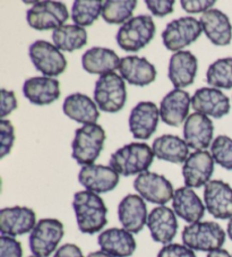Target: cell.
I'll list each match as a JSON object with an SVG mask.
<instances>
[{"instance_id": "obj_1", "label": "cell", "mask_w": 232, "mask_h": 257, "mask_svg": "<svg viewBox=\"0 0 232 257\" xmlns=\"http://www.w3.org/2000/svg\"><path fill=\"white\" fill-rule=\"evenodd\" d=\"M73 209L79 231L94 234L103 229L108 219V209L99 194L90 190H81L74 195Z\"/></svg>"}, {"instance_id": "obj_2", "label": "cell", "mask_w": 232, "mask_h": 257, "mask_svg": "<svg viewBox=\"0 0 232 257\" xmlns=\"http://www.w3.org/2000/svg\"><path fill=\"white\" fill-rule=\"evenodd\" d=\"M154 152L146 143H131L123 146L110 157V167L124 177L141 175L147 171L154 160Z\"/></svg>"}, {"instance_id": "obj_3", "label": "cell", "mask_w": 232, "mask_h": 257, "mask_svg": "<svg viewBox=\"0 0 232 257\" xmlns=\"http://www.w3.org/2000/svg\"><path fill=\"white\" fill-rule=\"evenodd\" d=\"M105 132L97 123H87L76 130L71 142V157L81 166L94 165L103 149Z\"/></svg>"}, {"instance_id": "obj_4", "label": "cell", "mask_w": 232, "mask_h": 257, "mask_svg": "<svg viewBox=\"0 0 232 257\" xmlns=\"http://www.w3.org/2000/svg\"><path fill=\"white\" fill-rule=\"evenodd\" d=\"M225 231L213 221H198L186 225L182 230L181 238L184 245L197 251H213L224 245Z\"/></svg>"}, {"instance_id": "obj_5", "label": "cell", "mask_w": 232, "mask_h": 257, "mask_svg": "<svg viewBox=\"0 0 232 257\" xmlns=\"http://www.w3.org/2000/svg\"><path fill=\"white\" fill-rule=\"evenodd\" d=\"M155 31L157 29L152 16L138 15L120 26L115 40L123 50L137 52L153 40Z\"/></svg>"}, {"instance_id": "obj_6", "label": "cell", "mask_w": 232, "mask_h": 257, "mask_svg": "<svg viewBox=\"0 0 232 257\" xmlns=\"http://www.w3.org/2000/svg\"><path fill=\"white\" fill-rule=\"evenodd\" d=\"M94 100L102 111L109 113L120 111L127 101L125 79L115 73L102 75L95 83Z\"/></svg>"}, {"instance_id": "obj_7", "label": "cell", "mask_w": 232, "mask_h": 257, "mask_svg": "<svg viewBox=\"0 0 232 257\" xmlns=\"http://www.w3.org/2000/svg\"><path fill=\"white\" fill-rule=\"evenodd\" d=\"M64 234V224L59 220L41 219L30 233V249L35 256L49 257L57 250Z\"/></svg>"}, {"instance_id": "obj_8", "label": "cell", "mask_w": 232, "mask_h": 257, "mask_svg": "<svg viewBox=\"0 0 232 257\" xmlns=\"http://www.w3.org/2000/svg\"><path fill=\"white\" fill-rule=\"evenodd\" d=\"M203 32L200 22L195 17L185 16L173 20L167 25L162 32L164 47L170 51H182V49L190 46Z\"/></svg>"}, {"instance_id": "obj_9", "label": "cell", "mask_w": 232, "mask_h": 257, "mask_svg": "<svg viewBox=\"0 0 232 257\" xmlns=\"http://www.w3.org/2000/svg\"><path fill=\"white\" fill-rule=\"evenodd\" d=\"M29 56L34 67L47 77L59 76L67 68L64 54L55 44L43 40H38L31 44Z\"/></svg>"}, {"instance_id": "obj_10", "label": "cell", "mask_w": 232, "mask_h": 257, "mask_svg": "<svg viewBox=\"0 0 232 257\" xmlns=\"http://www.w3.org/2000/svg\"><path fill=\"white\" fill-rule=\"evenodd\" d=\"M69 14L65 4L60 2L35 3L26 13V21L31 28L47 31L60 28L68 20Z\"/></svg>"}, {"instance_id": "obj_11", "label": "cell", "mask_w": 232, "mask_h": 257, "mask_svg": "<svg viewBox=\"0 0 232 257\" xmlns=\"http://www.w3.org/2000/svg\"><path fill=\"white\" fill-rule=\"evenodd\" d=\"M134 188L145 201L160 206L166 205L175 195L173 186L166 177L151 171L138 175L134 180Z\"/></svg>"}, {"instance_id": "obj_12", "label": "cell", "mask_w": 232, "mask_h": 257, "mask_svg": "<svg viewBox=\"0 0 232 257\" xmlns=\"http://www.w3.org/2000/svg\"><path fill=\"white\" fill-rule=\"evenodd\" d=\"M214 159L208 151H195L182 167L186 187L200 188L211 181L214 172Z\"/></svg>"}, {"instance_id": "obj_13", "label": "cell", "mask_w": 232, "mask_h": 257, "mask_svg": "<svg viewBox=\"0 0 232 257\" xmlns=\"http://www.w3.org/2000/svg\"><path fill=\"white\" fill-rule=\"evenodd\" d=\"M204 204L215 219L232 218V187L223 180H211L204 187Z\"/></svg>"}, {"instance_id": "obj_14", "label": "cell", "mask_w": 232, "mask_h": 257, "mask_svg": "<svg viewBox=\"0 0 232 257\" xmlns=\"http://www.w3.org/2000/svg\"><path fill=\"white\" fill-rule=\"evenodd\" d=\"M37 214L26 206L5 207L0 211V231L2 236L16 237L32 232L37 225Z\"/></svg>"}, {"instance_id": "obj_15", "label": "cell", "mask_w": 232, "mask_h": 257, "mask_svg": "<svg viewBox=\"0 0 232 257\" xmlns=\"http://www.w3.org/2000/svg\"><path fill=\"white\" fill-rule=\"evenodd\" d=\"M160 109L151 101H143L133 108L129 114V131L134 139L149 140L158 128Z\"/></svg>"}, {"instance_id": "obj_16", "label": "cell", "mask_w": 232, "mask_h": 257, "mask_svg": "<svg viewBox=\"0 0 232 257\" xmlns=\"http://www.w3.org/2000/svg\"><path fill=\"white\" fill-rule=\"evenodd\" d=\"M191 107L196 112L220 119L230 112V100L224 93L214 87L198 88L191 97Z\"/></svg>"}, {"instance_id": "obj_17", "label": "cell", "mask_w": 232, "mask_h": 257, "mask_svg": "<svg viewBox=\"0 0 232 257\" xmlns=\"http://www.w3.org/2000/svg\"><path fill=\"white\" fill-rule=\"evenodd\" d=\"M78 181L86 190L95 194L109 193L119 184V174L111 167L90 165L82 167Z\"/></svg>"}, {"instance_id": "obj_18", "label": "cell", "mask_w": 232, "mask_h": 257, "mask_svg": "<svg viewBox=\"0 0 232 257\" xmlns=\"http://www.w3.org/2000/svg\"><path fill=\"white\" fill-rule=\"evenodd\" d=\"M147 206L140 195L129 194L118 205V219L123 228L132 233H140L147 224Z\"/></svg>"}, {"instance_id": "obj_19", "label": "cell", "mask_w": 232, "mask_h": 257, "mask_svg": "<svg viewBox=\"0 0 232 257\" xmlns=\"http://www.w3.org/2000/svg\"><path fill=\"white\" fill-rule=\"evenodd\" d=\"M147 228L154 241L162 245H169L176 237L178 221L175 211L166 205L154 207L147 218Z\"/></svg>"}, {"instance_id": "obj_20", "label": "cell", "mask_w": 232, "mask_h": 257, "mask_svg": "<svg viewBox=\"0 0 232 257\" xmlns=\"http://www.w3.org/2000/svg\"><path fill=\"white\" fill-rule=\"evenodd\" d=\"M190 103L191 99L188 92L175 88L162 99L160 104V117L169 126H180L189 117Z\"/></svg>"}, {"instance_id": "obj_21", "label": "cell", "mask_w": 232, "mask_h": 257, "mask_svg": "<svg viewBox=\"0 0 232 257\" xmlns=\"http://www.w3.org/2000/svg\"><path fill=\"white\" fill-rule=\"evenodd\" d=\"M213 122L203 113H191L185 121L184 140L190 149L196 151L206 150L213 143Z\"/></svg>"}, {"instance_id": "obj_22", "label": "cell", "mask_w": 232, "mask_h": 257, "mask_svg": "<svg viewBox=\"0 0 232 257\" xmlns=\"http://www.w3.org/2000/svg\"><path fill=\"white\" fill-rule=\"evenodd\" d=\"M119 73L125 81L135 86H146L157 78V69L146 58L127 56L120 60Z\"/></svg>"}, {"instance_id": "obj_23", "label": "cell", "mask_w": 232, "mask_h": 257, "mask_svg": "<svg viewBox=\"0 0 232 257\" xmlns=\"http://www.w3.org/2000/svg\"><path fill=\"white\" fill-rule=\"evenodd\" d=\"M198 61L190 51H178L171 56L168 76L176 88L182 90L194 83Z\"/></svg>"}, {"instance_id": "obj_24", "label": "cell", "mask_w": 232, "mask_h": 257, "mask_svg": "<svg viewBox=\"0 0 232 257\" xmlns=\"http://www.w3.org/2000/svg\"><path fill=\"white\" fill-rule=\"evenodd\" d=\"M97 243L102 251L113 257H129L136 250V240L133 233L124 228H110L97 237Z\"/></svg>"}, {"instance_id": "obj_25", "label": "cell", "mask_w": 232, "mask_h": 257, "mask_svg": "<svg viewBox=\"0 0 232 257\" xmlns=\"http://www.w3.org/2000/svg\"><path fill=\"white\" fill-rule=\"evenodd\" d=\"M24 96L35 105H49L60 96V83L56 78L31 77L24 82Z\"/></svg>"}, {"instance_id": "obj_26", "label": "cell", "mask_w": 232, "mask_h": 257, "mask_svg": "<svg viewBox=\"0 0 232 257\" xmlns=\"http://www.w3.org/2000/svg\"><path fill=\"white\" fill-rule=\"evenodd\" d=\"M200 25L206 38L214 46L224 47L232 40V25L229 17L218 10H209L200 16Z\"/></svg>"}, {"instance_id": "obj_27", "label": "cell", "mask_w": 232, "mask_h": 257, "mask_svg": "<svg viewBox=\"0 0 232 257\" xmlns=\"http://www.w3.org/2000/svg\"><path fill=\"white\" fill-rule=\"evenodd\" d=\"M172 209L176 215L190 224L198 222L203 219L206 207L193 188L185 186L175 190L172 198Z\"/></svg>"}, {"instance_id": "obj_28", "label": "cell", "mask_w": 232, "mask_h": 257, "mask_svg": "<svg viewBox=\"0 0 232 257\" xmlns=\"http://www.w3.org/2000/svg\"><path fill=\"white\" fill-rule=\"evenodd\" d=\"M62 111L74 121L84 123H96L100 118L97 105L90 96L82 93H74L68 95L62 104Z\"/></svg>"}, {"instance_id": "obj_29", "label": "cell", "mask_w": 232, "mask_h": 257, "mask_svg": "<svg viewBox=\"0 0 232 257\" xmlns=\"http://www.w3.org/2000/svg\"><path fill=\"white\" fill-rule=\"evenodd\" d=\"M120 60L118 55L111 49L94 47L88 49L82 56V66L85 72L102 76L119 69Z\"/></svg>"}, {"instance_id": "obj_30", "label": "cell", "mask_w": 232, "mask_h": 257, "mask_svg": "<svg viewBox=\"0 0 232 257\" xmlns=\"http://www.w3.org/2000/svg\"><path fill=\"white\" fill-rule=\"evenodd\" d=\"M154 156L159 160L182 163L189 157V148L185 140L176 135H162L155 139L152 145Z\"/></svg>"}, {"instance_id": "obj_31", "label": "cell", "mask_w": 232, "mask_h": 257, "mask_svg": "<svg viewBox=\"0 0 232 257\" xmlns=\"http://www.w3.org/2000/svg\"><path fill=\"white\" fill-rule=\"evenodd\" d=\"M52 41L61 51L79 50L87 43V33L78 25H62L52 32Z\"/></svg>"}, {"instance_id": "obj_32", "label": "cell", "mask_w": 232, "mask_h": 257, "mask_svg": "<svg viewBox=\"0 0 232 257\" xmlns=\"http://www.w3.org/2000/svg\"><path fill=\"white\" fill-rule=\"evenodd\" d=\"M136 0H106L103 3L102 17L109 24H125L131 19L135 8Z\"/></svg>"}, {"instance_id": "obj_33", "label": "cell", "mask_w": 232, "mask_h": 257, "mask_svg": "<svg viewBox=\"0 0 232 257\" xmlns=\"http://www.w3.org/2000/svg\"><path fill=\"white\" fill-rule=\"evenodd\" d=\"M103 3L100 0H76L71 7V20L75 25L91 26L102 15Z\"/></svg>"}, {"instance_id": "obj_34", "label": "cell", "mask_w": 232, "mask_h": 257, "mask_svg": "<svg viewBox=\"0 0 232 257\" xmlns=\"http://www.w3.org/2000/svg\"><path fill=\"white\" fill-rule=\"evenodd\" d=\"M206 82L214 88H232V58H221L209 66Z\"/></svg>"}, {"instance_id": "obj_35", "label": "cell", "mask_w": 232, "mask_h": 257, "mask_svg": "<svg viewBox=\"0 0 232 257\" xmlns=\"http://www.w3.org/2000/svg\"><path fill=\"white\" fill-rule=\"evenodd\" d=\"M211 154L218 166L232 170V140L230 137L217 136L211 145Z\"/></svg>"}, {"instance_id": "obj_36", "label": "cell", "mask_w": 232, "mask_h": 257, "mask_svg": "<svg viewBox=\"0 0 232 257\" xmlns=\"http://www.w3.org/2000/svg\"><path fill=\"white\" fill-rule=\"evenodd\" d=\"M15 142V131L10 120H0V158L4 159L11 153Z\"/></svg>"}, {"instance_id": "obj_37", "label": "cell", "mask_w": 232, "mask_h": 257, "mask_svg": "<svg viewBox=\"0 0 232 257\" xmlns=\"http://www.w3.org/2000/svg\"><path fill=\"white\" fill-rule=\"evenodd\" d=\"M0 257H23V247L14 237H0Z\"/></svg>"}, {"instance_id": "obj_38", "label": "cell", "mask_w": 232, "mask_h": 257, "mask_svg": "<svg viewBox=\"0 0 232 257\" xmlns=\"http://www.w3.org/2000/svg\"><path fill=\"white\" fill-rule=\"evenodd\" d=\"M158 257H197L193 249L180 243H169L158 252Z\"/></svg>"}, {"instance_id": "obj_39", "label": "cell", "mask_w": 232, "mask_h": 257, "mask_svg": "<svg viewBox=\"0 0 232 257\" xmlns=\"http://www.w3.org/2000/svg\"><path fill=\"white\" fill-rule=\"evenodd\" d=\"M145 5L154 16L163 17L173 13V0H146Z\"/></svg>"}, {"instance_id": "obj_40", "label": "cell", "mask_w": 232, "mask_h": 257, "mask_svg": "<svg viewBox=\"0 0 232 257\" xmlns=\"http://www.w3.org/2000/svg\"><path fill=\"white\" fill-rule=\"evenodd\" d=\"M180 5L182 10L189 14H197L212 10V6L215 5V2H208V0H181Z\"/></svg>"}, {"instance_id": "obj_41", "label": "cell", "mask_w": 232, "mask_h": 257, "mask_svg": "<svg viewBox=\"0 0 232 257\" xmlns=\"http://www.w3.org/2000/svg\"><path fill=\"white\" fill-rule=\"evenodd\" d=\"M17 107H19V103H17L15 93L13 91H8L6 88H2V111H0V117L4 119L16 110Z\"/></svg>"}, {"instance_id": "obj_42", "label": "cell", "mask_w": 232, "mask_h": 257, "mask_svg": "<svg viewBox=\"0 0 232 257\" xmlns=\"http://www.w3.org/2000/svg\"><path fill=\"white\" fill-rule=\"evenodd\" d=\"M53 257H84L81 248L75 243H65L56 250Z\"/></svg>"}, {"instance_id": "obj_43", "label": "cell", "mask_w": 232, "mask_h": 257, "mask_svg": "<svg viewBox=\"0 0 232 257\" xmlns=\"http://www.w3.org/2000/svg\"><path fill=\"white\" fill-rule=\"evenodd\" d=\"M206 257H232V256L230 255L229 251L223 249V248H220V249L209 251Z\"/></svg>"}, {"instance_id": "obj_44", "label": "cell", "mask_w": 232, "mask_h": 257, "mask_svg": "<svg viewBox=\"0 0 232 257\" xmlns=\"http://www.w3.org/2000/svg\"><path fill=\"white\" fill-rule=\"evenodd\" d=\"M87 257H113L111 256L109 254H106V252L102 251V250H99V251H93V252H90V254L87 255Z\"/></svg>"}, {"instance_id": "obj_45", "label": "cell", "mask_w": 232, "mask_h": 257, "mask_svg": "<svg viewBox=\"0 0 232 257\" xmlns=\"http://www.w3.org/2000/svg\"><path fill=\"white\" fill-rule=\"evenodd\" d=\"M226 234H227V237L230 238V240H232V218L229 220V223H227Z\"/></svg>"}, {"instance_id": "obj_46", "label": "cell", "mask_w": 232, "mask_h": 257, "mask_svg": "<svg viewBox=\"0 0 232 257\" xmlns=\"http://www.w3.org/2000/svg\"><path fill=\"white\" fill-rule=\"evenodd\" d=\"M29 257H39V256H35V255H31V256H29Z\"/></svg>"}]
</instances>
